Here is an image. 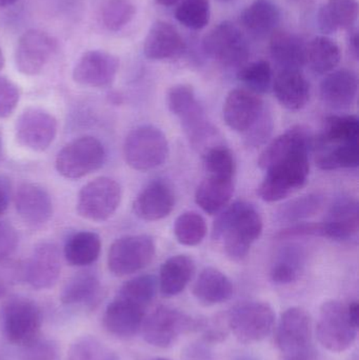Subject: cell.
I'll use <instances>...</instances> for the list:
<instances>
[{
    "label": "cell",
    "instance_id": "484cf974",
    "mask_svg": "<svg viewBox=\"0 0 359 360\" xmlns=\"http://www.w3.org/2000/svg\"><path fill=\"white\" fill-rule=\"evenodd\" d=\"M101 285L94 273L84 271L76 273L63 285L60 300L71 308H93L98 304Z\"/></svg>",
    "mask_w": 359,
    "mask_h": 360
},
{
    "label": "cell",
    "instance_id": "7c38bea8",
    "mask_svg": "<svg viewBox=\"0 0 359 360\" xmlns=\"http://www.w3.org/2000/svg\"><path fill=\"white\" fill-rule=\"evenodd\" d=\"M122 201V188L116 180L98 177L86 184L78 194V214L91 221H105L114 215Z\"/></svg>",
    "mask_w": 359,
    "mask_h": 360
},
{
    "label": "cell",
    "instance_id": "4dcf8cb0",
    "mask_svg": "<svg viewBox=\"0 0 359 360\" xmlns=\"http://www.w3.org/2000/svg\"><path fill=\"white\" fill-rule=\"evenodd\" d=\"M358 17V0H328L318 15V25L324 34L354 27Z\"/></svg>",
    "mask_w": 359,
    "mask_h": 360
},
{
    "label": "cell",
    "instance_id": "6f0895ef",
    "mask_svg": "<svg viewBox=\"0 0 359 360\" xmlns=\"http://www.w3.org/2000/svg\"><path fill=\"white\" fill-rule=\"evenodd\" d=\"M4 65V53H2L1 48H0V71H1L2 68Z\"/></svg>",
    "mask_w": 359,
    "mask_h": 360
},
{
    "label": "cell",
    "instance_id": "6da1fadb",
    "mask_svg": "<svg viewBox=\"0 0 359 360\" xmlns=\"http://www.w3.org/2000/svg\"><path fill=\"white\" fill-rule=\"evenodd\" d=\"M263 218L247 201H236L217 216L213 224L212 237L223 240L226 253L233 260L247 257L253 243L263 233Z\"/></svg>",
    "mask_w": 359,
    "mask_h": 360
},
{
    "label": "cell",
    "instance_id": "91938a15",
    "mask_svg": "<svg viewBox=\"0 0 359 360\" xmlns=\"http://www.w3.org/2000/svg\"><path fill=\"white\" fill-rule=\"evenodd\" d=\"M154 360H169V359H154Z\"/></svg>",
    "mask_w": 359,
    "mask_h": 360
},
{
    "label": "cell",
    "instance_id": "d6986e66",
    "mask_svg": "<svg viewBox=\"0 0 359 360\" xmlns=\"http://www.w3.org/2000/svg\"><path fill=\"white\" fill-rule=\"evenodd\" d=\"M19 217L32 226L46 224L53 215V202L46 188L33 182H23L14 197Z\"/></svg>",
    "mask_w": 359,
    "mask_h": 360
},
{
    "label": "cell",
    "instance_id": "d6a6232c",
    "mask_svg": "<svg viewBox=\"0 0 359 360\" xmlns=\"http://www.w3.org/2000/svg\"><path fill=\"white\" fill-rule=\"evenodd\" d=\"M240 21L247 31L256 36L273 33L280 21V11L271 0H255L244 8Z\"/></svg>",
    "mask_w": 359,
    "mask_h": 360
},
{
    "label": "cell",
    "instance_id": "9f6ffc18",
    "mask_svg": "<svg viewBox=\"0 0 359 360\" xmlns=\"http://www.w3.org/2000/svg\"><path fill=\"white\" fill-rule=\"evenodd\" d=\"M18 0H0V8H6V6H13Z\"/></svg>",
    "mask_w": 359,
    "mask_h": 360
},
{
    "label": "cell",
    "instance_id": "680465c9",
    "mask_svg": "<svg viewBox=\"0 0 359 360\" xmlns=\"http://www.w3.org/2000/svg\"><path fill=\"white\" fill-rule=\"evenodd\" d=\"M219 1L230 2V1H233V0H219Z\"/></svg>",
    "mask_w": 359,
    "mask_h": 360
},
{
    "label": "cell",
    "instance_id": "db71d44e",
    "mask_svg": "<svg viewBox=\"0 0 359 360\" xmlns=\"http://www.w3.org/2000/svg\"><path fill=\"white\" fill-rule=\"evenodd\" d=\"M348 41H349L350 50L353 53L354 56L358 57V30L355 27H352L349 30V37H348Z\"/></svg>",
    "mask_w": 359,
    "mask_h": 360
},
{
    "label": "cell",
    "instance_id": "83f0119b",
    "mask_svg": "<svg viewBox=\"0 0 359 360\" xmlns=\"http://www.w3.org/2000/svg\"><path fill=\"white\" fill-rule=\"evenodd\" d=\"M270 53L282 70H299L306 65V44L290 32L275 30L270 39Z\"/></svg>",
    "mask_w": 359,
    "mask_h": 360
},
{
    "label": "cell",
    "instance_id": "44dd1931",
    "mask_svg": "<svg viewBox=\"0 0 359 360\" xmlns=\"http://www.w3.org/2000/svg\"><path fill=\"white\" fill-rule=\"evenodd\" d=\"M145 310L135 302L116 296L105 309L103 326L116 338H132L141 330Z\"/></svg>",
    "mask_w": 359,
    "mask_h": 360
},
{
    "label": "cell",
    "instance_id": "ab89813d",
    "mask_svg": "<svg viewBox=\"0 0 359 360\" xmlns=\"http://www.w3.org/2000/svg\"><path fill=\"white\" fill-rule=\"evenodd\" d=\"M174 234L181 245L195 247L206 237V220L196 212H185L175 221Z\"/></svg>",
    "mask_w": 359,
    "mask_h": 360
},
{
    "label": "cell",
    "instance_id": "11a10c76",
    "mask_svg": "<svg viewBox=\"0 0 359 360\" xmlns=\"http://www.w3.org/2000/svg\"><path fill=\"white\" fill-rule=\"evenodd\" d=\"M179 1H181V0H156V4H158L159 6H172Z\"/></svg>",
    "mask_w": 359,
    "mask_h": 360
},
{
    "label": "cell",
    "instance_id": "681fc988",
    "mask_svg": "<svg viewBox=\"0 0 359 360\" xmlns=\"http://www.w3.org/2000/svg\"><path fill=\"white\" fill-rule=\"evenodd\" d=\"M19 98L18 86L8 77L0 76V118H8L14 113Z\"/></svg>",
    "mask_w": 359,
    "mask_h": 360
},
{
    "label": "cell",
    "instance_id": "f5cc1de1",
    "mask_svg": "<svg viewBox=\"0 0 359 360\" xmlns=\"http://www.w3.org/2000/svg\"><path fill=\"white\" fill-rule=\"evenodd\" d=\"M11 195H12L11 182L6 177L0 176V216L6 211L10 205Z\"/></svg>",
    "mask_w": 359,
    "mask_h": 360
},
{
    "label": "cell",
    "instance_id": "60d3db41",
    "mask_svg": "<svg viewBox=\"0 0 359 360\" xmlns=\"http://www.w3.org/2000/svg\"><path fill=\"white\" fill-rule=\"evenodd\" d=\"M237 78L248 88L247 90L257 95L263 94L273 84V71L268 61H253L240 68Z\"/></svg>",
    "mask_w": 359,
    "mask_h": 360
},
{
    "label": "cell",
    "instance_id": "8fae6325",
    "mask_svg": "<svg viewBox=\"0 0 359 360\" xmlns=\"http://www.w3.org/2000/svg\"><path fill=\"white\" fill-rule=\"evenodd\" d=\"M202 48L209 57L227 68L240 69L250 55L244 34L230 21H223L213 27L204 37Z\"/></svg>",
    "mask_w": 359,
    "mask_h": 360
},
{
    "label": "cell",
    "instance_id": "3957f363",
    "mask_svg": "<svg viewBox=\"0 0 359 360\" xmlns=\"http://www.w3.org/2000/svg\"><path fill=\"white\" fill-rule=\"evenodd\" d=\"M309 148H299L282 156L266 170L257 194L267 202H275L303 188L310 172Z\"/></svg>",
    "mask_w": 359,
    "mask_h": 360
},
{
    "label": "cell",
    "instance_id": "f546056e",
    "mask_svg": "<svg viewBox=\"0 0 359 360\" xmlns=\"http://www.w3.org/2000/svg\"><path fill=\"white\" fill-rule=\"evenodd\" d=\"M233 192V179L209 175L198 186L195 201L202 211L209 215H215L227 207Z\"/></svg>",
    "mask_w": 359,
    "mask_h": 360
},
{
    "label": "cell",
    "instance_id": "603a6c76",
    "mask_svg": "<svg viewBox=\"0 0 359 360\" xmlns=\"http://www.w3.org/2000/svg\"><path fill=\"white\" fill-rule=\"evenodd\" d=\"M185 44L179 32L166 21L153 23L143 44V53L150 60H168L181 56Z\"/></svg>",
    "mask_w": 359,
    "mask_h": 360
},
{
    "label": "cell",
    "instance_id": "7402d4cb",
    "mask_svg": "<svg viewBox=\"0 0 359 360\" xmlns=\"http://www.w3.org/2000/svg\"><path fill=\"white\" fill-rule=\"evenodd\" d=\"M322 224V237L333 240H347L359 230L358 202L352 197H341L331 207Z\"/></svg>",
    "mask_w": 359,
    "mask_h": 360
},
{
    "label": "cell",
    "instance_id": "d590c367",
    "mask_svg": "<svg viewBox=\"0 0 359 360\" xmlns=\"http://www.w3.org/2000/svg\"><path fill=\"white\" fill-rule=\"evenodd\" d=\"M359 135V120L355 115H334L325 120L322 133L316 143L318 147L325 148L330 145L358 143Z\"/></svg>",
    "mask_w": 359,
    "mask_h": 360
},
{
    "label": "cell",
    "instance_id": "5bb4252c",
    "mask_svg": "<svg viewBox=\"0 0 359 360\" xmlns=\"http://www.w3.org/2000/svg\"><path fill=\"white\" fill-rule=\"evenodd\" d=\"M56 118L39 108H30L17 118L15 136L19 145L34 152L46 151L57 135Z\"/></svg>",
    "mask_w": 359,
    "mask_h": 360
},
{
    "label": "cell",
    "instance_id": "4316f807",
    "mask_svg": "<svg viewBox=\"0 0 359 360\" xmlns=\"http://www.w3.org/2000/svg\"><path fill=\"white\" fill-rule=\"evenodd\" d=\"M193 295L202 306H215L228 302L232 297L233 285L221 271L206 268L200 272L194 283Z\"/></svg>",
    "mask_w": 359,
    "mask_h": 360
},
{
    "label": "cell",
    "instance_id": "74e56055",
    "mask_svg": "<svg viewBox=\"0 0 359 360\" xmlns=\"http://www.w3.org/2000/svg\"><path fill=\"white\" fill-rule=\"evenodd\" d=\"M324 198L318 194H308L285 203L278 211L280 222H301L320 211Z\"/></svg>",
    "mask_w": 359,
    "mask_h": 360
},
{
    "label": "cell",
    "instance_id": "816d5d0a",
    "mask_svg": "<svg viewBox=\"0 0 359 360\" xmlns=\"http://www.w3.org/2000/svg\"><path fill=\"white\" fill-rule=\"evenodd\" d=\"M207 344H191L185 349L183 353V360H214L210 349Z\"/></svg>",
    "mask_w": 359,
    "mask_h": 360
},
{
    "label": "cell",
    "instance_id": "f35d334b",
    "mask_svg": "<svg viewBox=\"0 0 359 360\" xmlns=\"http://www.w3.org/2000/svg\"><path fill=\"white\" fill-rule=\"evenodd\" d=\"M358 141L335 146L332 149L320 154L316 160L318 168L325 171L358 168Z\"/></svg>",
    "mask_w": 359,
    "mask_h": 360
},
{
    "label": "cell",
    "instance_id": "c3c4849f",
    "mask_svg": "<svg viewBox=\"0 0 359 360\" xmlns=\"http://www.w3.org/2000/svg\"><path fill=\"white\" fill-rule=\"evenodd\" d=\"M59 349L56 342L50 340H36L22 347L21 360H58Z\"/></svg>",
    "mask_w": 359,
    "mask_h": 360
},
{
    "label": "cell",
    "instance_id": "7dc6e473",
    "mask_svg": "<svg viewBox=\"0 0 359 360\" xmlns=\"http://www.w3.org/2000/svg\"><path fill=\"white\" fill-rule=\"evenodd\" d=\"M273 131V118L269 111L263 109V113L252 127L244 134L247 145L257 148L267 143Z\"/></svg>",
    "mask_w": 359,
    "mask_h": 360
},
{
    "label": "cell",
    "instance_id": "7bdbcfd3",
    "mask_svg": "<svg viewBox=\"0 0 359 360\" xmlns=\"http://www.w3.org/2000/svg\"><path fill=\"white\" fill-rule=\"evenodd\" d=\"M175 17L189 29H204L210 22V0H183L177 6Z\"/></svg>",
    "mask_w": 359,
    "mask_h": 360
},
{
    "label": "cell",
    "instance_id": "e575fe53",
    "mask_svg": "<svg viewBox=\"0 0 359 360\" xmlns=\"http://www.w3.org/2000/svg\"><path fill=\"white\" fill-rule=\"evenodd\" d=\"M341 58L339 44L328 36H316L306 44V65L315 73H330L339 65Z\"/></svg>",
    "mask_w": 359,
    "mask_h": 360
},
{
    "label": "cell",
    "instance_id": "1f68e13d",
    "mask_svg": "<svg viewBox=\"0 0 359 360\" xmlns=\"http://www.w3.org/2000/svg\"><path fill=\"white\" fill-rule=\"evenodd\" d=\"M313 147V139L309 131L301 126H295L276 137L263 150L259 160V166L266 171L282 156L299 148Z\"/></svg>",
    "mask_w": 359,
    "mask_h": 360
},
{
    "label": "cell",
    "instance_id": "30bf717a",
    "mask_svg": "<svg viewBox=\"0 0 359 360\" xmlns=\"http://www.w3.org/2000/svg\"><path fill=\"white\" fill-rule=\"evenodd\" d=\"M154 239L149 235H129L112 243L107 268L115 276H128L149 266L155 256Z\"/></svg>",
    "mask_w": 359,
    "mask_h": 360
},
{
    "label": "cell",
    "instance_id": "f1b7e54d",
    "mask_svg": "<svg viewBox=\"0 0 359 360\" xmlns=\"http://www.w3.org/2000/svg\"><path fill=\"white\" fill-rule=\"evenodd\" d=\"M195 272L194 260L188 255H175L162 264L159 272L160 292L164 297L178 295L189 285Z\"/></svg>",
    "mask_w": 359,
    "mask_h": 360
},
{
    "label": "cell",
    "instance_id": "836d02e7",
    "mask_svg": "<svg viewBox=\"0 0 359 360\" xmlns=\"http://www.w3.org/2000/svg\"><path fill=\"white\" fill-rule=\"evenodd\" d=\"M101 239L98 234L89 231L72 235L65 245L63 255L67 264L73 266H86L98 259Z\"/></svg>",
    "mask_w": 359,
    "mask_h": 360
},
{
    "label": "cell",
    "instance_id": "9c48e42d",
    "mask_svg": "<svg viewBox=\"0 0 359 360\" xmlns=\"http://www.w3.org/2000/svg\"><path fill=\"white\" fill-rule=\"evenodd\" d=\"M198 319L170 307H158L143 319L141 330L148 344L166 349L173 346L183 334L197 331Z\"/></svg>",
    "mask_w": 359,
    "mask_h": 360
},
{
    "label": "cell",
    "instance_id": "8d00e7d4",
    "mask_svg": "<svg viewBox=\"0 0 359 360\" xmlns=\"http://www.w3.org/2000/svg\"><path fill=\"white\" fill-rule=\"evenodd\" d=\"M303 251L296 245L284 248L276 256L271 268V279L278 285H289L301 276L303 266Z\"/></svg>",
    "mask_w": 359,
    "mask_h": 360
},
{
    "label": "cell",
    "instance_id": "cb8c5ba5",
    "mask_svg": "<svg viewBox=\"0 0 359 360\" xmlns=\"http://www.w3.org/2000/svg\"><path fill=\"white\" fill-rule=\"evenodd\" d=\"M358 92V75L351 70L330 72L320 84L322 101L333 109H348Z\"/></svg>",
    "mask_w": 359,
    "mask_h": 360
},
{
    "label": "cell",
    "instance_id": "ee69618b",
    "mask_svg": "<svg viewBox=\"0 0 359 360\" xmlns=\"http://www.w3.org/2000/svg\"><path fill=\"white\" fill-rule=\"evenodd\" d=\"M135 12L131 0H107L101 10V20L110 31H119L132 20Z\"/></svg>",
    "mask_w": 359,
    "mask_h": 360
},
{
    "label": "cell",
    "instance_id": "d4e9b609",
    "mask_svg": "<svg viewBox=\"0 0 359 360\" xmlns=\"http://www.w3.org/2000/svg\"><path fill=\"white\" fill-rule=\"evenodd\" d=\"M274 94L280 105L299 111L310 99V84L299 70H280L273 82Z\"/></svg>",
    "mask_w": 359,
    "mask_h": 360
},
{
    "label": "cell",
    "instance_id": "4fadbf2b",
    "mask_svg": "<svg viewBox=\"0 0 359 360\" xmlns=\"http://www.w3.org/2000/svg\"><path fill=\"white\" fill-rule=\"evenodd\" d=\"M275 315L269 304L247 302L232 309L228 326L238 340L244 344L263 340L273 329Z\"/></svg>",
    "mask_w": 359,
    "mask_h": 360
},
{
    "label": "cell",
    "instance_id": "277c9868",
    "mask_svg": "<svg viewBox=\"0 0 359 360\" xmlns=\"http://www.w3.org/2000/svg\"><path fill=\"white\" fill-rule=\"evenodd\" d=\"M358 321L350 314L348 304L328 300L320 307L316 325L318 342L331 352L348 350L358 336Z\"/></svg>",
    "mask_w": 359,
    "mask_h": 360
},
{
    "label": "cell",
    "instance_id": "e0dca14e",
    "mask_svg": "<svg viewBox=\"0 0 359 360\" xmlns=\"http://www.w3.org/2000/svg\"><path fill=\"white\" fill-rule=\"evenodd\" d=\"M61 272L60 251L52 243H41L34 248L23 268V278L36 290L50 289Z\"/></svg>",
    "mask_w": 359,
    "mask_h": 360
},
{
    "label": "cell",
    "instance_id": "bcb514c9",
    "mask_svg": "<svg viewBox=\"0 0 359 360\" xmlns=\"http://www.w3.org/2000/svg\"><path fill=\"white\" fill-rule=\"evenodd\" d=\"M67 360H112V355L97 338L84 336L72 345Z\"/></svg>",
    "mask_w": 359,
    "mask_h": 360
},
{
    "label": "cell",
    "instance_id": "f6af8a7d",
    "mask_svg": "<svg viewBox=\"0 0 359 360\" xmlns=\"http://www.w3.org/2000/svg\"><path fill=\"white\" fill-rule=\"evenodd\" d=\"M204 166L209 175L233 179L235 173V160L231 150L223 143L210 148L204 153Z\"/></svg>",
    "mask_w": 359,
    "mask_h": 360
},
{
    "label": "cell",
    "instance_id": "f907efd6",
    "mask_svg": "<svg viewBox=\"0 0 359 360\" xmlns=\"http://www.w3.org/2000/svg\"><path fill=\"white\" fill-rule=\"evenodd\" d=\"M18 234L12 224L0 221V262H6L18 247Z\"/></svg>",
    "mask_w": 359,
    "mask_h": 360
},
{
    "label": "cell",
    "instance_id": "ffe728a7",
    "mask_svg": "<svg viewBox=\"0 0 359 360\" xmlns=\"http://www.w3.org/2000/svg\"><path fill=\"white\" fill-rule=\"evenodd\" d=\"M175 195L168 182L153 180L137 195L133 203L135 215L145 221H157L174 209Z\"/></svg>",
    "mask_w": 359,
    "mask_h": 360
},
{
    "label": "cell",
    "instance_id": "52a82bcc",
    "mask_svg": "<svg viewBox=\"0 0 359 360\" xmlns=\"http://www.w3.org/2000/svg\"><path fill=\"white\" fill-rule=\"evenodd\" d=\"M2 330L6 340L25 347L40 338L42 316L39 307L25 297H12L1 307Z\"/></svg>",
    "mask_w": 359,
    "mask_h": 360
},
{
    "label": "cell",
    "instance_id": "5b68a950",
    "mask_svg": "<svg viewBox=\"0 0 359 360\" xmlns=\"http://www.w3.org/2000/svg\"><path fill=\"white\" fill-rule=\"evenodd\" d=\"M275 342L282 360H313L310 315L297 307L285 311L276 329Z\"/></svg>",
    "mask_w": 359,
    "mask_h": 360
},
{
    "label": "cell",
    "instance_id": "ba28073f",
    "mask_svg": "<svg viewBox=\"0 0 359 360\" xmlns=\"http://www.w3.org/2000/svg\"><path fill=\"white\" fill-rule=\"evenodd\" d=\"M105 147L99 139L82 136L67 143L57 154V172L67 179H78L99 170L105 162Z\"/></svg>",
    "mask_w": 359,
    "mask_h": 360
},
{
    "label": "cell",
    "instance_id": "2e32d148",
    "mask_svg": "<svg viewBox=\"0 0 359 360\" xmlns=\"http://www.w3.org/2000/svg\"><path fill=\"white\" fill-rule=\"evenodd\" d=\"M119 65V59L111 53L89 51L80 57L74 67L73 79L80 86L105 88L115 79Z\"/></svg>",
    "mask_w": 359,
    "mask_h": 360
},
{
    "label": "cell",
    "instance_id": "ac0fdd59",
    "mask_svg": "<svg viewBox=\"0 0 359 360\" xmlns=\"http://www.w3.org/2000/svg\"><path fill=\"white\" fill-rule=\"evenodd\" d=\"M265 109L263 99L247 90L234 89L223 103V120L232 130L244 133L254 124Z\"/></svg>",
    "mask_w": 359,
    "mask_h": 360
},
{
    "label": "cell",
    "instance_id": "9a60e30c",
    "mask_svg": "<svg viewBox=\"0 0 359 360\" xmlns=\"http://www.w3.org/2000/svg\"><path fill=\"white\" fill-rule=\"evenodd\" d=\"M57 50V41L46 32L29 30L17 41L15 65L25 75L39 74Z\"/></svg>",
    "mask_w": 359,
    "mask_h": 360
},
{
    "label": "cell",
    "instance_id": "7a4b0ae2",
    "mask_svg": "<svg viewBox=\"0 0 359 360\" xmlns=\"http://www.w3.org/2000/svg\"><path fill=\"white\" fill-rule=\"evenodd\" d=\"M168 105L170 111L181 120L183 130L194 149L204 153L210 148L219 145L217 129L209 122L192 86L177 84L171 88Z\"/></svg>",
    "mask_w": 359,
    "mask_h": 360
},
{
    "label": "cell",
    "instance_id": "b9f144b4",
    "mask_svg": "<svg viewBox=\"0 0 359 360\" xmlns=\"http://www.w3.org/2000/svg\"><path fill=\"white\" fill-rule=\"evenodd\" d=\"M157 285V279L153 275H141L124 283L117 296L147 309L155 297Z\"/></svg>",
    "mask_w": 359,
    "mask_h": 360
},
{
    "label": "cell",
    "instance_id": "8992f818",
    "mask_svg": "<svg viewBox=\"0 0 359 360\" xmlns=\"http://www.w3.org/2000/svg\"><path fill=\"white\" fill-rule=\"evenodd\" d=\"M124 155L129 167L149 171L162 166L169 155V143L160 129L150 124L131 131L124 141Z\"/></svg>",
    "mask_w": 359,
    "mask_h": 360
}]
</instances>
